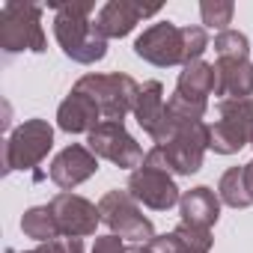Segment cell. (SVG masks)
<instances>
[{
  "label": "cell",
  "instance_id": "obj_1",
  "mask_svg": "<svg viewBox=\"0 0 253 253\" xmlns=\"http://www.w3.org/2000/svg\"><path fill=\"white\" fill-rule=\"evenodd\" d=\"M89 12H92V6L66 3V6H60V15L54 21V30H57L63 51L78 63H95L104 57V39L98 36L95 24L86 18Z\"/></svg>",
  "mask_w": 253,
  "mask_h": 253
},
{
  "label": "cell",
  "instance_id": "obj_2",
  "mask_svg": "<svg viewBox=\"0 0 253 253\" xmlns=\"http://www.w3.org/2000/svg\"><path fill=\"white\" fill-rule=\"evenodd\" d=\"M75 89L89 95L110 122H122L125 113L134 110L140 95V86L128 75H86L78 81Z\"/></svg>",
  "mask_w": 253,
  "mask_h": 253
},
{
  "label": "cell",
  "instance_id": "obj_3",
  "mask_svg": "<svg viewBox=\"0 0 253 253\" xmlns=\"http://www.w3.org/2000/svg\"><path fill=\"white\" fill-rule=\"evenodd\" d=\"M98 211L101 217L119 229L122 238H134V241H152V223L137 211L134 206V197L131 194H125V191H110L101 203H98Z\"/></svg>",
  "mask_w": 253,
  "mask_h": 253
},
{
  "label": "cell",
  "instance_id": "obj_4",
  "mask_svg": "<svg viewBox=\"0 0 253 253\" xmlns=\"http://www.w3.org/2000/svg\"><path fill=\"white\" fill-rule=\"evenodd\" d=\"M3 27H0V42L6 45V51H21V48H33L42 51L45 39H42V27H39V9L36 6H18V3H6L3 6Z\"/></svg>",
  "mask_w": 253,
  "mask_h": 253
},
{
  "label": "cell",
  "instance_id": "obj_5",
  "mask_svg": "<svg viewBox=\"0 0 253 253\" xmlns=\"http://www.w3.org/2000/svg\"><path fill=\"white\" fill-rule=\"evenodd\" d=\"M89 149L119 167H137L140 161H146L140 146L125 134L122 122H110V119H104L95 131H89Z\"/></svg>",
  "mask_w": 253,
  "mask_h": 253
},
{
  "label": "cell",
  "instance_id": "obj_6",
  "mask_svg": "<svg viewBox=\"0 0 253 253\" xmlns=\"http://www.w3.org/2000/svg\"><path fill=\"white\" fill-rule=\"evenodd\" d=\"M48 149H51V125H45L42 119H30L6 143V170H15V167L24 170L36 164Z\"/></svg>",
  "mask_w": 253,
  "mask_h": 253
},
{
  "label": "cell",
  "instance_id": "obj_7",
  "mask_svg": "<svg viewBox=\"0 0 253 253\" xmlns=\"http://www.w3.org/2000/svg\"><path fill=\"white\" fill-rule=\"evenodd\" d=\"M137 57L155 63V66H176V63H185V45H182V30L173 27L170 21L164 24H155L149 27L137 45H134Z\"/></svg>",
  "mask_w": 253,
  "mask_h": 253
},
{
  "label": "cell",
  "instance_id": "obj_8",
  "mask_svg": "<svg viewBox=\"0 0 253 253\" xmlns=\"http://www.w3.org/2000/svg\"><path fill=\"white\" fill-rule=\"evenodd\" d=\"M51 211H54V220H57L60 232H66L69 238L95 232V223H98V214H101L92 203H86L81 197H72V194L54 197Z\"/></svg>",
  "mask_w": 253,
  "mask_h": 253
},
{
  "label": "cell",
  "instance_id": "obj_9",
  "mask_svg": "<svg viewBox=\"0 0 253 253\" xmlns=\"http://www.w3.org/2000/svg\"><path fill=\"white\" fill-rule=\"evenodd\" d=\"M128 191L137 203L149 206V209H170L179 200V188L173 185V179L161 170H137L128 182Z\"/></svg>",
  "mask_w": 253,
  "mask_h": 253
},
{
  "label": "cell",
  "instance_id": "obj_10",
  "mask_svg": "<svg viewBox=\"0 0 253 253\" xmlns=\"http://www.w3.org/2000/svg\"><path fill=\"white\" fill-rule=\"evenodd\" d=\"M95 170H98V161H95V155H92L89 149H84V146H69V149H63V152L54 158V164H51V179H54L60 188H75L78 182L89 179Z\"/></svg>",
  "mask_w": 253,
  "mask_h": 253
},
{
  "label": "cell",
  "instance_id": "obj_11",
  "mask_svg": "<svg viewBox=\"0 0 253 253\" xmlns=\"http://www.w3.org/2000/svg\"><path fill=\"white\" fill-rule=\"evenodd\" d=\"M158 12V6H134V3H122V0H113V3H107L98 18H95V30L98 36H125L131 33V27L143 18V15H152Z\"/></svg>",
  "mask_w": 253,
  "mask_h": 253
},
{
  "label": "cell",
  "instance_id": "obj_12",
  "mask_svg": "<svg viewBox=\"0 0 253 253\" xmlns=\"http://www.w3.org/2000/svg\"><path fill=\"white\" fill-rule=\"evenodd\" d=\"M214 92L232 95V98H247L253 92V66L247 60H217Z\"/></svg>",
  "mask_w": 253,
  "mask_h": 253
},
{
  "label": "cell",
  "instance_id": "obj_13",
  "mask_svg": "<svg viewBox=\"0 0 253 253\" xmlns=\"http://www.w3.org/2000/svg\"><path fill=\"white\" fill-rule=\"evenodd\" d=\"M98 116H101V107L84 95V92H72L63 104H60V128L78 134V131H95L98 128Z\"/></svg>",
  "mask_w": 253,
  "mask_h": 253
},
{
  "label": "cell",
  "instance_id": "obj_14",
  "mask_svg": "<svg viewBox=\"0 0 253 253\" xmlns=\"http://www.w3.org/2000/svg\"><path fill=\"white\" fill-rule=\"evenodd\" d=\"M182 214H185L182 223L209 229V226L217 220V214H220V203H217L214 191H209V188H194V191H188V194L182 197Z\"/></svg>",
  "mask_w": 253,
  "mask_h": 253
},
{
  "label": "cell",
  "instance_id": "obj_15",
  "mask_svg": "<svg viewBox=\"0 0 253 253\" xmlns=\"http://www.w3.org/2000/svg\"><path fill=\"white\" fill-rule=\"evenodd\" d=\"M214 89V66H206V63H188L185 72L179 75V95L188 98V101H200L206 104V95Z\"/></svg>",
  "mask_w": 253,
  "mask_h": 253
},
{
  "label": "cell",
  "instance_id": "obj_16",
  "mask_svg": "<svg viewBox=\"0 0 253 253\" xmlns=\"http://www.w3.org/2000/svg\"><path fill=\"white\" fill-rule=\"evenodd\" d=\"M161 92H164L161 84L158 81H149V84L140 86V95H137V104H134V116H137V122L143 125L149 134L164 122V113H167V104H164Z\"/></svg>",
  "mask_w": 253,
  "mask_h": 253
},
{
  "label": "cell",
  "instance_id": "obj_17",
  "mask_svg": "<svg viewBox=\"0 0 253 253\" xmlns=\"http://www.w3.org/2000/svg\"><path fill=\"white\" fill-rule=\"evenodd\" d=\"M220 116L229 125H235L247 140H253V98H229V101H223Z\"/></svg>",
  "mask_w": 253,
  "mask_h": 253
},
{
  "label": "cell",
  "instance_id": "obj_18",
  "mask_svg": "<svg viewBox=\"0 0 253 253\" xmlns=\"http://www.w3.org/2000/svg\"><path fill=\"white\" fill-rule=\"evenodd\" d=\"M220 197L226 206H235V209H244L253 203L250 191H247V182H244V167H232L229 173H223L220 179Z\"/></svg>",
  "mask_w": 253,
  "mask_h": 253
},
{
  "label": "cell",
  "instance_id": "obj_19",
  "mask_svg": "<svg viewBox=\"0 0 253 253\" xmlns=\"http://www.w3.org/2000/svg\"><path fill=\"white\" fill-rule=\"evenodd\" d=\"M21 226H24V232H27L30 238H39V241H54V238L60 235V226H57L51 209H30V211L24 214Z\"/></svg>",
  "mask_w": 253,
  "mask_h": 253
},
{
  "label": "cell",
  "instance_id": "obj_20",
  "mask_svg": "<svg viewBox=\"0 0 253 253\" xmlns=\"http://www.w3.org/2000/svg\"><path fill=\"white\" fill-rule=\"evenodd\" d=\"M244 143H247V137L235 128V125H229L226 119H220V122L209 125V146H211L214 152L229 155V152H238Z\"/></svg>",
  "mask_w": 253,
  "mask_h": 253
},
{
  "label": "cell",
  "instance_id": "obj_21",
  "mask_svg": "<svg viewBox=\"0 0 253 253\" xmlns=\"http://www.w3.org/2000/svg\"><path fill=\"white\" fill-rule=\"evenodd\" d=\"M214 51L220 60H247V36L238 30H223L214 36Z\"/></svg>",
  "mask_w": 253,
  "mask_h": 253
},
{
  "label": "cell",
  "instance_id": "obj_22",
  "mask_svg": "<svg viewBox=\"0 0 253 253\" xmlns=\"http://www.w3.org/2000/svg\"><path fill=\"white\" fill-rule=\"evenodd\" d=\"M182 45H185V66H188V63H197L200 54L209 48L206 30H203V27H185V30H182Z\"/></svg>",
  "mask_w": 253,
  "mask_h": 253
},
{
  "label": "cell",
  "instance_id": "obj_23",
  "mask_svg": "<svg viewBox=\"0 0 253 253\" xmlns=\"http://www.w3.org/2000/svg\"><path fill=\"white\" fill-rule=\"evenodd\" d=\"M176 235L191 247V250H200V253H206L209 250V244H211V235H209V229H203V226H191V223H179V229H176Z\"/></svg>",
  "mask_w": 253,
  "mask_h": 253
},
{
  "label": "cell",
  "instance_id": "obj_24",
  "mask_svg": "<svg viewBox=\"0 0 253 253\" xmlns=\"http://www.w3.org/2000/svg\"><path fill=\"white\" fill-rule=\"evenodd\" d=\"M200 9H203V21L209 27H220V33L232 21V3H203Z\"/></svg>",
  "mask_w": 253,
  "mask_h": 253
},
{
  "label": "cell",
  "instance_id": "obj_25",
  "mask_svg": "<svg viewBox=\"0 0 253 253\" xmlns=\"http://www.w3.org/2000/svg\"><path fill=\"white\" fill-rule=\"evenodd\" d=\"M39 253H84V247H81V238H54Z\"/></svg>",
  "mask_w": 253,
  "mask_h": 253
},
{
  "label": "cell",
  "instance_id": "obj_26",
  "mask_svg": "<svg viewBox=\"0 0 253 253\" xmlns=\"http://www.w3.org/2000/svg\"><path fill=\"white\" fill-rule=\"evenodd\" d=\"M92 253H125V250H122V244H119L116 235H104V238L95 241V250Z\"/></svg>",
  "mask_w": 253,
  "mask_h": 253
},
{
  "label": "cell",
  "instance_id": "obj_27",
  "mask_svg": "<svg viewBox=\"0 0 253 253\" xmlns=\"http://www.w3.org/2000/svg\"><path fill=\"white\" fill-rule=\"evenodd\" d=\"M244 182H247V191H250V197H253V161L244 167Z\"/></svg>",
  "mask_w": 253,
  "mask_h": 253
}]
</instances>
